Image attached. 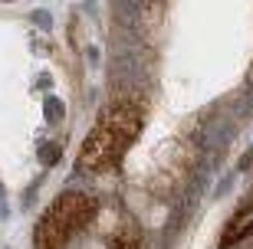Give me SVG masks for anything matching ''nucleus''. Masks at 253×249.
Returning a JSON list of instances; mask_svg holds the SVG:
<instances>
[{"instance_id": "f257e3e1", "label": "nucleus", "mask_w": 253, "mask_h": 249, "mask_svg": "<svg viewBox=\"0 0 253 249\" xmlns=\"http://www.w3.org/2000/svg\"><path fill=\"white\" fill-rule=\"evenodd\" d=\"M141 125H145V108L135 99H119L112 108L102 111V118L85 135L83 148L76 154V171L79 174H95V171H112L122 164L128 148L138 141Z\"/></svg>"}, {"instance_id": "f03ea898", "label": "nucleus", "mask_w": 253, "mask_h": 249, "mask_svg": "<svg viewBox=\"0 0 253 249\" xmlns=\"http://www.w3.org/2000/svg\"><path fill=\"white\" fill-rule=\"evenodd\" d=\"M99 213V203L89 194L66 190L49 203L33 230V249H69V243L92 223Z\"/></svg>"}, {"instance_id": "7ed1b4c3", "label": "nucleus", "mask_w": 253, "mask_h": 249, "mask_svg": "<svg viewBox=\"0 0 253 249\" xmlns=\"http://www.w3.org/2000/svg\"><path fill=\"white\" fill-rule=\"evenodd\" d=\"M250 233H253V190L244 197V203L237 207V213L230 216V223L224 226V233H220V249L237 246V243L247 240Z\"/></svg>"}, {"instance_id": "20e7f679", "label": "nucleus", "mask_w": 253, "mask_h": 249, "mask_svg": "<svg viewBox=\"0 0 253 249\" xmlns=\"http://www.w3.org/2000/svg\"><path fill=\"white\" fill-rule=\"evenodd\" d=\"M43 111H46V121H49V125H56V121L66 115V105L56 99V95H46V102H43Z\"/></svg>"}, {"instance_id": "39448f33", "label": "nucleus", "mask_w": 253, "mask_h": 249, "mask_svg": "<svg viewBox=\"0 0 253 249\" xmlns=\"http://www.w3.org/2000/svg\"><path fill=\"white\" fill-rule=\"evenodd\" d=\"M59 161V144H43L40 148V164L43 167H53Z\"/></svg>"}, {"instance_id": "423d86ee", "label": "nucleus", "mask_w": 253, "mask_h": 249, "mask_svg": "<svg viewBox=\"0 0 253 249\" xmlns=\"http://www.w3.org/2000/svg\"><path fill=\"white\" fill-rule=\"evenodd\" d=\"M33 23H40L43 30H49V27H53V20H49V13H46V10H40V13H33Z\"/></svg>"}, {"instance_id": "0eeeda50", "label": "nucleus", "mask_w": 253, "mask_h": 249, "mask_svg": "<svg viewBox=\"0 0 253 249\" xmlns=\"http://www.w3.org/2000/svg\"><path fill=\"white\" fill-rule=\"evenodd\" d=\"M112 249H141V246H138L135 240H119V243H115Z\"/></svg>"}, {"instance_id": "6e6552de", "label": "nucleus", "mask_w": 253, "mask_h": 249, "mask_svg": "<svg viewBox=\"0 0 253 249\" xmlns=\"http://www.w3.org/2000/svg\"><path fill=\"white\" fill-rule=\"evenodd\" d=\"M250 164H253V148L247 151L244 157H240V171H247V167H250Z\"/></svg>"}]
</instances>
